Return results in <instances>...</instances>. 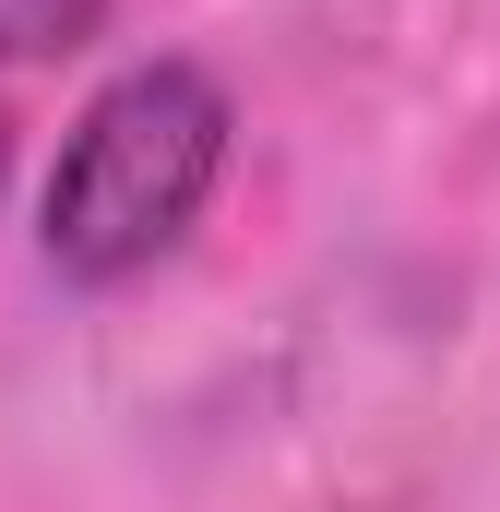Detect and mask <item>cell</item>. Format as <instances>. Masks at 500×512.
Segmentation results:
<instances>
[{"instance_id":"1","label":"cell","mask_w":500,"mask_h":512,"mask_svg":"<svg viewBox=\"0 0 500 512\" xmlns=\"http://www.w3.org/2000/svg\"><path fill=\"white\" fill-rule=\"evenodd\" d=\"M227 131H239V108H227V84L203 60H131L120 84L72 120L60 167H48V203H36L48 274L120 286L155 251H179L191 215L227 179Z\"/></svg>"},{"instance_id":"2","label":"cell","mask_w":500,"mask_h":512,"mask_svg":"<svg viewBox=\"0 0 500 512\" xmlns=\"http://www.w3.org/2000/svg\"><path fill=\"white\" fill-rule=\"evenodd\" d=\"M108 24V0H0V60H72Z\"/></svg>"},{"instance_id":"3","label":"cell","mask_w":500,"mask_h":512,"mask_svg":"<svg viewBox=\"0 0 500 512\" xmlns=\"http://www.w3.org/2000/svg\"><path fill=\"white\" fill-rule=\"evenodd\" d=\"M0 191H12V131H0Z\"/></svg>"}]
</instances>
